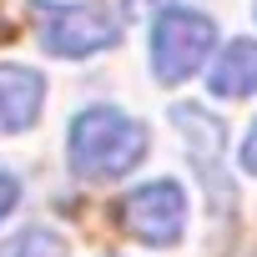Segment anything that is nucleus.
Wrapping results in <instances>:
<instances>
[{"mask_svg": "<svg viewBox=\"0 0 257 257\" xmlns=\"http://www.w3.org/2000/svg\"><path fill=\"white\" fill-rule=\"evenodd\" d=\"M152 147V132L147 121L126 116L116 106H91L71 121V137H66V157H71V172L86 177V182H116L126 177Z\"/></svg>", "mask_w": 257, "mask_h": 257, "instance_id": "1", "label": "nucleus"}, {"mask_svg": "<svg viewBox=\"0 0 257 257\" xmlns=\"http://www.w3.org/2000/svg\"><path fill=\"white\" fill-rule=\"evenodd\" d=\"M217 46V26L202 16V11H187V6H167L157 21H152V71L157 81H187L192 71H202V61L212 56Z\"/></svg>", "mask_w": 257, "mask_h": 257, "instance_id": "2", "label": "nucleus"}, {"mask_svg": "<svg viewBox=\"0 0 257 257\" xmlns=\"http://www.w3.org/2000/svg\"><path fill=\"white\" fill-rule=\"evenodd\" d=\"M31 21H36V41L51 56H66V61H81V56H96V51L116 46V21L106 11H96V6H56V0H36Z\"/></svg>", "mask_w": 257, "mask_h": 257, "instance_id": "3", "label": "nucleus"}, {"mask_svg": "<svg viewBox=\"0 0 257 257\" xmlns=\"http://www.w3.org/2000/svg\"><path fill=\"white\" fill-rule=\"evenodd\" d=\"M121 227L147 247H177L187 227V192L177 182H147L121 197Z\"/></svg>", "mask_w": 257, "mask_h": 257, "instance_id": "4", "label": "nucleus"}, {"mask_svg": "<svg viewBox=\"0 0 257 257\" xmlns=\"http://www.w3.org/2000/svg\"><path fill=\"white\" fill-rule=\"evenodd\" d=\"M46 101V76L31 66H0V137H16L36 126Z\"/></svg>", "mask_w": 257, "mask_h": 257, "instance_id": "5", "label": "nucleus"}, {"mask_svg": "<svg viewBox=\"0 0 257 257\" xmlns=\"http://www.w3.org/2000/svg\"><path fill=\"white\" fill-rule=\"evenodd\" d=\"M212 96L222 101H237V96H252L257 91V41H227V51L217 56L212 76H207Z\"/></svg>", "mask_w": 257, "mask_h": 257, "instance_id": "6", "label": "nucleus"}, {"mask_svg": "<svg viewBox=\"0 0 257 257\" xmlns=\"http://www.w3.org/2000/svg\"><path fill=\"white\" fill-rule=\"evenodd\" d=\"M0 257H66V242L51 227H26L0 247Z\"/></svg>", "mask_w": 257, "mask_h": 257, "instance_id": "7", "label": "nucleus"}, {"mask_svg": "<svg viewBox=\"0 0 257 257\" xmlns=\"http://www.w3.org/2000/svg\"><path fill=\"white\" fill-rule=\"evenodd\" d=\"M16 202H21V182H16L11 172H0V222L16 212Z\"/></svg>", "mask_w": 257, "mask_h": 257, "instance_id": "8", "label": "nucleus"}, {"mask_svg": "<svg viewBox=\"0 0 257 257\" xmlns=\"http://www.w3.org/2000/svg\"><path fill=\"white\" fill-rule=\"evenodd\" d=\"M237 162H242V172H247V177H257V121L247 126V137H242V152H237Z\"/></svg>", "mask_w": 257, "mask_h": 257, "instance_id": "9", "label": "nucleus"}]
</instances>
